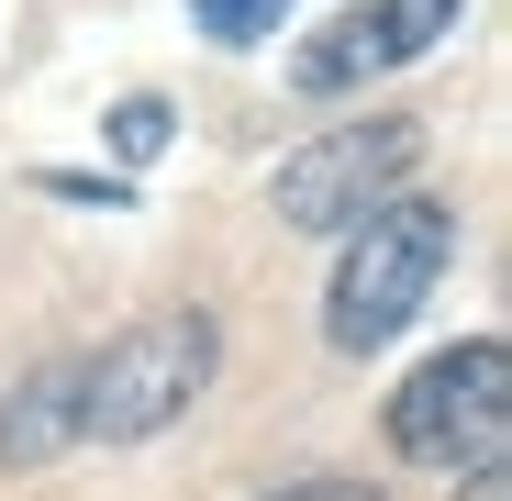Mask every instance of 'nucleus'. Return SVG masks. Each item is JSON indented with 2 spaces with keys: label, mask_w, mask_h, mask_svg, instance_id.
<instances>
[{
  "label": "nucleus",
  "mask_w": 512,
  "mask_h": 501,
  "mask_svg": "<svg viewBox=\"0 0 512 501\" xmlns=\"http://www.w3.org/2000/svg\"><path fill=\"white\" fill-rule=\"evenodd\" d=\"M78 446V357H45L34 379H12V401H0V468H34Z\"/></svg>",
  "instance_id": "obj_6"
},
{
  "label": "nucleus",
  "mask_w": 512,
  "mask_h": 501,
  "mask_svg": "<svg viewBox=\"0 0 512 501\" xmlns=\"http://www.w3.org/2000/svg\"><path fill=\"white\" fill-rule=\"evenodd\" d=\"M212 368H223L212 312H145V323L112 334L101 357H78V435H101V446L167 435V424L212 390Z\"/></svg>",
  "instance_id": "obj_2"
},
{
  "label": "nucleus",
  "mask_w": 512,
  "mask_h": 501,
  "mask_svg": "<svg viewBox=\"0 0 512 501\" xmlns=\"http://www.w3.org/2000/svg\"><path fill=\"white\" fill-rule=\"evenodd\" d=\"M423 167V123L412 112H368V123H346V134H312L290 167H279V223H301V234H346L357 212H379L401 179Z\"/></svg>",
  "instance_id": "obj_4"
},
{
  "label": "nucleus",
  "mask_w": 512,
  "mask_h": 501,
  "mask_svg": "<svg viewBox=\"0 0 512 501\" xmlns=\"http://www.w3.org/2000/svg\"><path fill=\"white\" fill-rule=\"evenodd\" d=\"M468 0H357L346 23H323V45L301 56V90H357V78L379 67H412V56H435L457 34Z\"/></svg>",
  "instance_id": "obj_5"
},
{
  "label": "nucleus",
  "mask_w": 512,
  "mask_h": 501,
  "mask_svg": "<svg viewBox=\"0 0 512 501\" xmlns=\"http://www.w3.org/2000/svg\"><path fill=\"white\" fill-rule=\"evenodd\" d=\"M501 424H512V346H501V334L446 346L435 368H412L401 401H390V446L412 468H457V457L501 446Z\"/></svg>",
  "instance_id": "obj_3"
},
{
  "label": "nucleus",
  "mask_w": 512,
  "mask_h": 501,
  "mask_svg": "<svg viewBox=\"0 0 512 501\" xmlns=\"http://www.w3.org/2000/svg\"><path fill=\"white\" fill-rule=\"evenodd\" d=\"M457 501H512V468H501V446H479V457H468V479H457Z\"/></svg>",
  "instance_id": "obj_9"
},
{
  "label": "nucleus",
  "mask_w": 512,
  "mask_h": 501,
  "mask_svg": "<svg viewBox=\"0 0 512 501\" xmlns=\"http://www.w3.org/2000/svg\"><path fill=\"white\" fill-rule=\"evenodd\" d=\"M279 12H290V0H190V23H201L212 45H256V34H279Z\"/></svg>",
  "instance_id": "obj_7"
},
{
  "label": "nucleus",
  "mask_w": 512,
  "mask_h": 501,
  "mask_svg": "<svg viewBox=\"0 0 512 501\" xmlns=\"http://www.w3.org/2000/svg\"><path fill=\"white\" fill-rule=\"evenodd\" d=\"M156 145H167V101H123V112H112V156H123V167H145Z\"/></svg>",
  "instance_id": "obj_8"
},
{
  "label": "nucleus",
  "mask_w": 512,
  "mask_h": 501,
  "mask_svg": "<svg viewBox=\"0 0 512 501\" xmlns=\"http://www.w3.org/2000/svg\"><path fill=\"white\" fill-rule=\"evenodd\" d=\"M446 257H457V212L446 201H401L390 190L379 212H357L346 257H334V290H323V346L334 357H379L390 334L435 301Z\"/></svg>",
  "instance_id": "obj_1"
},
{
  "label": "nucleus",
  "mask_w": 512,
  "mask_h": 501,
  "mask_svg": "<svg viewBox=\"0 0 512 501\" xmlns=\"http://www.w3.org/2000/svg\"><path fill=\"white\" fill-rule=\"evenodd\" d=\"M279 501H379L368 479H301V490H279Z\"/></svg>",
  "instance_id": "obj_10"
}]
</instances>
